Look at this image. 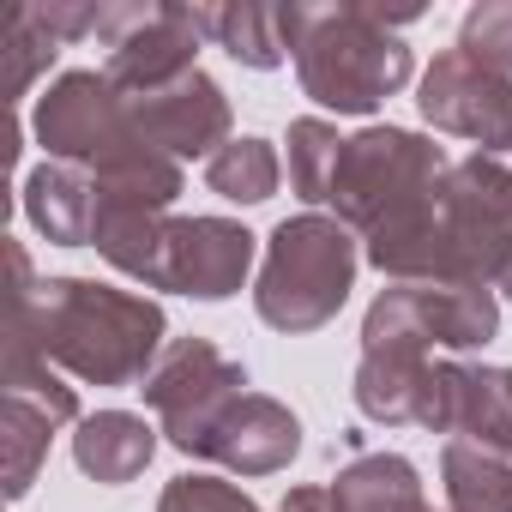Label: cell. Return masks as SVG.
<instances>
[{
    "instance_id": "obj_2",
    "label": "cell",
    "mask_w": 512,
    "mask_h": 512,
    "mask_svg": "<svg viewBox=\"0 0 512 512\" xmlns=\"http://www.w3.org/2000/svg\"><path fill=\"white\" fill-rule=\"evenodd\" d=\"M43 356L85 386H145L169 350V320L151 296L97 278H49L37 290Z\"/></svg>"
},
{
    "instance_id": "obj_27",
    "label": "cell",
    "mask_w": 512,
    "mask_h": 512,
    "mask_svg": "<svg viewBox=\"0 0 512 512\" xmlns=\"http://www.w3.org/2000/svg\"><path fill=\"white\" fill-rule=\"evenodd\" d=\"M278 512H344V506H338L332 482H302V488H290V494H284V506H278Z\"/></svg>"
},
{
    "instance_id": "obj_18",
    "label": "cell",
    "mask_w": 512,
    "mask_h": 512,
    "mask_svg": "<svg viewBox=\"0 0 512 512\" xmlns=\"http://www.w3.org/2000/svg\"><path fill=\"white\" fill-rule=\"evenodd\" d=\"M199 31L211 49L229 61L272 73L290 61V7H266V0H229V7H199Z\"/></svg>"
},
{
    "instance_id": "obj_19",
    "label": "cell",
    "mask_w": 512,
    "mask_h": 512,
    "mask_svg": "<svg viewBox=\"0 0 512 512\" xmlns=\"http://www.w3.org/2000/svg\"><path fill=\"white\" fill-rule=\"evenodd\" d=\"M332 494L344 512H434L422 494V470L404 452H356L332 476Z\"/></svg>"
},
{
    "instance_id": "obj_12",
    "label": "cell",
    "mask_w": 512,
    "mask_h": 512,
    "mask_svg": "<svg viewBox=\"0 0 512 512\" xmlns=\"http://www.w3.org/2000/svg\"><path fill=\"white\" fill-rule=\"evenodd\" d=\"M253 253H260V241L235 217H175L163 253V290L187 302H229L253 272Z\"/></svg>"
},
{
    "instance_id": "obj_3",
    "label": "cell",
    "mask_w": 512,
    "mask_h": 512,
    "mask_svg": "<svg viewBox=\"0 0 512 512\" xmlns=\"http://www.w3.org/2000/svg\"><path fill=\"white\" fill-rule=\"evenodd\" d=\"M416 19V7H290V61L302 79V97L338 115H374L386 97H398L416 79V55L398 37Z\"/></svg>"
},
{
    "instance_id": "obj_16",
    "label": "cell",
    "mask_w": 512,
    "mask_h": 512,
    "mask_svg": "<svg viewBox=\"0 0 512 512\" xmlns=\"http://www.w3.org/2000/svg\"><path fill=\"white\" fill-rule=\"evenodd\" d=\"M446 434L482 452L512 458V368L494 362H452V410Z\"/></svg>"
},
{
    "instance_id": "obj_8",
    "label": "cell",
    "mask_w": 512,
    "mask_h": 512,
    "mask_svg": "<svg viewBox=\"0 0 512 512\" xmlns=\"http://www.w3.org/2000/svg\"><path fill=\"white\" fill-rule=\"evenodd\" d=\"M31 133L49 151V163H73V169H91V175L103 163H115L121 151L145 145L133 133L127 97L109 85V73H91V67H73V73L43 85V97L31 109Z\"/></svg>"
},
{
    "instance_id": "obj_11",
    "label": "cell",
    "mask_w": 512,
    "mask_h": 512,
    "mask_svg": "<svg viewBox=\"0 0 512 512\" xmlns=\"http://www.w3.org/2000/svg\"><path fill=\"white\" fill-rule=\"evenodd\" d=\"M127 115H133V133L145 139V145H157L163 157H175V163H187V157H217L235 133V115H229V97H223V85L211 79V73H181V79H169V85H157V91H139V97H127Z\"/></svg>"
},
{
    "instance_id": "obj_24",
    "label": "cell",
    "mask_w": 512,
    "mask_h": 512,
    "mask_svg": "<svg viewBox=\"0 0 512 512\" xmlns=\"http://www.w3.org/2000/svg\"><path fill=\"white\" fill-rule=\"evenodd\" d=\"M0 55H7V103L19 109V103L31 97V85L55 67L61 37L43 25L37 7H13L7 19H0Z\"/></svg>"
},
{
    "instance_id": "obj_22",
    "label": "cell",
    "mask_w": 512,
    "mask_h": 512,
    "mask_svg": "<svg viewBox=\"0 0 512 512\" xmlns=\"http://www.w3.org/2000/svg\"><path fill=\"white\" fill-rule=\"evenodd\" d=\"M61 434V422L25 398L0 404V464H7V500H25L37 488V470L49 464V440Z\"/></svg>"
},
{
    "instance_id": "obj_9",
    "label": "cell",
    "mask_w": 512,
    "mask_h": 512,
    "mask_svg": "<svg viewBox=\"0 0 512 512\" xmlns=\"http://www.w3.org/2000/svg\"><path fill=\"white\" fill-rule=\"evenodd\" d=\"M416 109L434 133L470 139L482 157L512 151V79L464 49H440L416 85Z\"/></svg>"
},
{
    "instance_id": "obj_5",
    "label": "cell",
    "mask_w": 512,
    "mask_h": 512,
    "mask_svg": "<svg viewBox=\"0 0 512 512\" xmlns=\"http://www.w3.org/2000/svg\"><path fill=\"white\" fill-rule=\"evenodd\" d=\"M446 169L452 163L434 139H422L410 127H362L344 145L338 187H332V217L368 241L380 223L404 217L422 193H434V181Z\"/></svg>"
},
{
    "instance_id": "obj_23",
    "label": "cell",
    "mask_w": 512,
    "mask_h": 512,
    "mask_svg": "<svg viewBox=\"0 0 512 512\" xmlns=\"http://www.w3.org/2000/svg\"><path fill=\"white\" fill-rule=\"evenodd\" d=\"M344 133L326 115H296L290 121V187L302 205H332L338 163H344Z\"/></svg>"
},
{
    "instance_id": "obj_4",
    "label": "cell",
    "mask_w": 512,
    "mask_h": 512,
    "mask_svg": "<svg viewBox=\"0 0 512 512\" xmlns=\"http://www.w3.org/2000/svg\"><path fill=\"white\" fill-rule=\"evenodd\" d=\"M356 266H362V247L356 229H344L326 211H302L284 217L266 235L260 253V278H253V314H260L272 332L302 338L338 320V308L356 290Z\"/></svg>"
},
{
    "instance_id": "obj_17",
    "label": "cell",
    "mask_w": 512,
    "mask_h": 512,
    "mask_svg": "<svg viewBox=\"0 0 512 512\" xmlns=\"http://www.w3.org/2000/svg\"><path fill=\"white\" fill-rule=\"evenodd\" d=\"M157 458V428L133 410H97V416H79V434H73V464L103 482V488H121L133 476H145V464Z\"/></svg>"
},
{
    "instance_id": "obj_1",
    "label": "cell",
    "mask_w": 512,
    "mask_h": 512,
    "mask_svg": "<svg viewBox=\"0 0 512 512\" xmlns=\"http://www.w3.org/2000/svg\"><path fill=\"white\" fill-rule=\"evenodd\" d=\"M512 253V169L500 157H458L434 193H422L404 217L380 223L362 260L386 284H500Z\"/></svg>"
},
{
    "instance_id": "obj_14",
    "label": "cell",
    "mask_w": 512,
    "mask_h": 512,
    "mask_svg": "<svg viewBox=\"0 0 512 512\" xmlns=\"http://www.w3.org/2000/svg\"><path fill=\"white\" fill-rule=\"evenodd\" d=\"M302 452V416L266 392H247L229 404V416L211 428L205 458L223 464L229 476H272Z\"/></svg>"
},
{
    "instance_id": "obj_25",
    "label": "cell",
    "mask_w": 512,
    "mask_h": 512,
    "mask_svg": "<svg viewBox=\"0 0 512 512\" xmlns=\"http://www.w3.org/2000/svg\"><path fill=\"white\" fill-rule=\"evenodd\" d=\"M458 49L512 79V0H476L458 25Z\"/></svg>"
},
{
    "instance_id": "obj_28",
    "label": "cell",
    "mask_w": 512,
    "mask_h": 512,
    "mask_svg": "<svg viewBox=\"0 0 512 512\" xmlns=\"http://www.w3.org/2000/svg\"><path fill=\"white\" fill-rule=\"evenodd\" d=\"M494 296H506V302H512V253H506V266H500V284H494Z\"/></svg>"
},
{
    "instance_id": "obj_13",
    "label": "cell",
    "mask_w": 512,
    "mask_h": 512,
    "mask_svg": "<svg viewBox=\"0 0 512 512\" xmlns=\"http://www.w3.org/2000/svg\"><path fill=\"white\" fill-rule=\"evenodd\" d=\"M199 7H145V19L109 49V85L121 97H139V91H157L181 73L199 67Z\"/></svg>"
},
{
    "instance_id": "obj_10",
    "label": "cell",
    "mask_w": 512,
    "mask_h": 512,
    "mask_svg": "<svg viewBox=\"0 0 512 512\" xmlns=\"http://www.w3.org/2000/svg\"><path fill=\"white\" fill-rule=\"evenodd\" d=\"M356 410L380 428H428L446 434L452 410V356L428 350H362L356 362Z\"/></svg>"
},
{
    "instance_id": "obj_20",
    "label": "cell",
    "mask_w": 512,
    "mask_h": 512,
    "mask_svg": "<svg viewBox=\"0 0 512 512\" xmlns=\"http://www.w3.org/2000/svg\"><path fill=\"white\" fill-rule=\"evenodd\" d=\"M440 488H446V512H512V458L482 452L470 440H446Z\"/></svg>"
},
{
    "instance_id": "obj_7",
    "label": "cell",
    "mask_w": 512,
    "mask_h": 512,
    "mask_svg": "<svg viewBox=\"0 0 512 512\" xmlns=\"http://www.w3.org/2000/svg\"><path fill=\"white\" fill-rule=\"evenodd\" d=\"M139 392L157 416V434L175 452L205 458L211 428L229 416L235 398H247V368L235 356H223L211 338H169V350L157 356V368L145 374Z\"/></svg>"
},
{
    "instance_id": "obj_21",
    "label": "cell",
    "mask_w": 512,
    "mask_h": 512,
    "mask_svg": "<svg viewBox=\"0 0 512 512\" xmlns=\"http://www.w3.org/2000/svg\"><path fill=\"white\" fill-rule=\"evenodd\" d=\"M278 181H284V163H278L272 139H253V133L229 139V145L205 163V187H211L217 199H229V205H266V199L278 193Z\"/></svg>"
},
{
    "instance_id": "obj_6",
    "label": "cell",
    "mask_w": 512,
    "mask_h": 512,
    "mask_svg": "<svg viewBox=\"0 0 512 512\" xmlns=\"http://www.w3.org/2000/svg\"><path fill=\"white\" fill-rule=\"evenodd\" d=\"M500 296L488 284H386L362 314V350L470 356L494 344Z\"/></svg>"
},
{
    "instance_id": "obj_15",
    "label": "cell",
    "mask_w": 512,
    "mask_h": 512,
    "mask_svg": "<svg viewBox=\"0 0 512 512\" xmlns=\"http://www.w3.org/2000/svg\"><path fill=\"white\" fill-rule=\"evenodd\" d=\"M25 217L37 223V235H49L55 247H91L97 235V175L73 169V163H37L19 187Z\"/></svg>"
},
{
    "instance_id": "obj_26",
    "label": "cell",
    "mask_w": 512,
    "mask_h": 512,
    "mask_svg": "<svg viewBox=\"0 0 512 512\" xmlns=\"http://www.w3.org/2000/svg\"><path fill=\"white\" fill-rule=\"evenodd\" d=\"M157 512H260V500L223 476H175L163 488Z\"/></svg>"
}]
</instances>
